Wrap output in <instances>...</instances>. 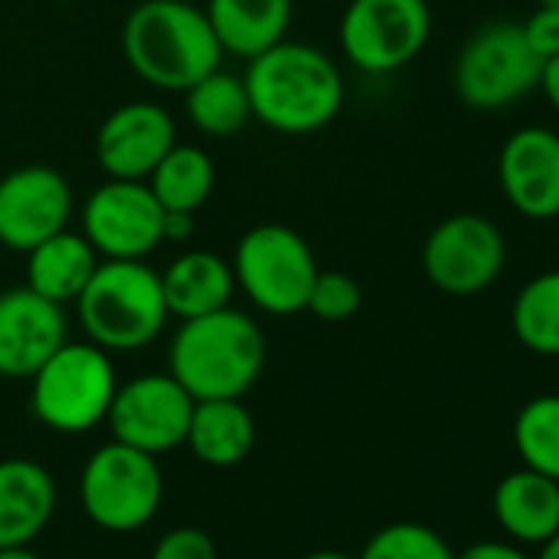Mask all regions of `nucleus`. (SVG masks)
Segmentation results:
<instances>
[{
	"mask_svg": "<svg viewBox=\"0 0 559 559\" xmlns=\"http://www.w3.org/2000/svg\"><path fill=\"white\" fill-rule=\"evenodd\" d=\"M243 86L253 119L280 135H313L326 129L346 99L336 60L300 40H280L247 60Z\"/></svg>",
	"mask_w": 559,
	"mask_h": 559,
	"instance_id": "1",
	"label": "nucleus"
},
{
	"mask_svg": "<svg viewBox=\"0 0 559 559\" xmlns=\"http://www.w3.org/2000/svg\"><path fill=\"white\" fill-rule=\"evenodd\" d=\"M122 57L142 83L185 93L221 67L224 50L204 8L188 0H142L126 17Z\"/></svg>",
	"mask_w": 559,
	"mask_h": 559,
	"instance_id": "2",
	"label": "nucleus"
},
{
	"mask_svg": "<svg viewBox=\"0 0 559 559\" xmlns=\"http://www.w3.org/2000/svg\"><path fill=\"white\" fill-rule=\"evenodd\" d=\"M266 366V336L247 313L224 307L194 320H181L168 372L194 402L240 399Z\"/></svg>",
	"mask_w": 559,
	"mask_h": 559,
	"instance_id": "3",
	"label": "nucleus"
},
{
	"mask_svg": "<svg viewBox=\"0 0 559 559\" xmlns=\"http://www.w3.org/2000/svg\"><path fill=\"white\" fill-rule=\"evenodd\" d=\"M76 313L86 340L99 349H145L168 323L162 273L145 260H99L86 290L76 297Z\"/></svg>",
	"mask_w": 559,
	"mask_h": 559,
	"instance_id": "4",
	"label": "nucleus"
},
{
	"mask_svg": "<svg viewBox=\"0 0 559 559\" xmlns=\"http://www.w3.org/2000/svg\"><path fill=\"white\" fill-rule=\"evenodd\" d=\"M116 389L119 382L109 353L90 340H67L31 376V408L47 428L60 435H83L106 421Z\"/></svg>",
	"mask_w": 559,
	"mask_h": 559,
	"instance_id": "5",
	"label": "nucleus"
},
{
	"mask_svg": "<svg viewBox=\"0 0 559 559\" xmlns=\"http://www.w3.org/2000/svg\"><path fill=\"white\" fill-rule=\"evenodd\" d=\"M230 270L240 294L257 310L294 317L307 310L320 263L300 230L287 224H257L237 240Z\"/></svg>",
	"mask_w": 559,
	"mask_h": 559,
	"instance_id": "6",
	"label": "nucleus"
},
{
	"mask_svg": "<svg viewBox=\"0 0 559 559\" xmlns=\"http://www.w3.org/2000/svg\"><path fill=\"white\" fill-rule=\"evenodd\" d=\"M543 60L513 21H493L467 37L454 60V93L474 112H500L539 83Z\"/></svg>",
	"mask_w": 559,
	"mask_h": 559,
	"instance_id": "7",
	"label": "nucleus"
},
{
	"mask_svg": "<svg viewBox=\"0 0 559 559\" xmlns=\"http://www.w3.org/2000/svg\"><path fill=\"white\" fill-rule=\"evenodd\" d=\"M162 467L155 454L122 441L103 444L83 467L80 497L90 520L109 533H132L145 526L162 507Z\"/></svg>",
	"mask_w": 559,
	"mask_h": 559,
	"instance_id": "8",
	"label": "nucleus"
},
{
	"mask_svg": "<svg viewBox=\"0 0 559 559\" xmlns=\"http://www.w3.org/2000/svg\"><path fill=\"white\" fill-rule=\"evenodd\" d=\"M428 40V0H349L340 21V47L346 60L369 76H385L408 67Z\"/></svg>",
	"mask_w": 559,
	"mask_h": 559,
	"instance_id": "9",
	"label": "nucleus"
},
{
	"mask_svg": "<svg viewBox=\"0 0 559 559\" xmlns=\"http://www.w3.org/2000/svg\"><path fill=\"white\" fill-rule=\"evenodd\" d=\"M503 266V230L474 211H457L438 221L421 247V270L428 284L448 297H477L490 290Z\"/></svg>",
	"mask_w": 559,
	"mask_h": 559,
	"instance_id": "10",
	"label": "nucleus"
},
{
	"mask_svg": "<svg viewBox=\"0 0 559 559\" xmlns=\"http://www.w3.org/2000/svg\"><path fill=\"white\" fill-rule=\"evenodd\" d=\"M162 221L148 181L106 178L83 204V237L103 260H145L162 247Z\"/></svg>",
	"mask_w": 559,
	"mask_h": 559,
	"instance_id": "11",
	"label": "nucleus"
},
{
	"mask_svg": "<svg viewBox=\"0 0 559 559\" xmlns=\"http://www.w3.org/2000/svg\"><path fill=\"white\" fill-rule=\"evenodd\" d=\"M191 412L194 399L171 372H148L116 389L106 421L116 441L158 457L185 444Z\"/></svg>",
	"mask_w": 559,
	"mask_h": 559,
	"instance_id": "12",
	"label": "nucleus"
},
{
	"mask_svg": "<svg viewBox=\"0 0 559 559\" xmlns=\"http://www.w3.org/2000/svg\"><path fill=\"white\" fill-rule=\"evenodd\" d=\"M73 188L50 165H24L0 178V243L34 250L40 240L70 227Z\"/></svg>",
	"mask_w": 559,
	"mask_h": 559,
	"instance_id": "13",
	"label": "nucleus"
},
{
	"mask_svg": "<svg viewBox=\"0 0 559 559\" xmlns=\"http://www.w3.org/2000/svg\"><path fill=\"white\" fill-rule=\"evenodd\" d=\"M497 181L507 204L526 221L559 217V132L523 126L497 155Z\"/></svg>",
	"mask_w": 559,
	"mask_h": 559,
	"instance_id": "14",
	"label": "nucleus"
},
{
	"mask_svg": "<svg viewBox=\"0 0 559 559\" xmlns=\"http://www.w3.org/2000/svg\"><path fill=\"white\" fill-rule=\"evenodd\" d=\"M175 135L168 109L158 103H126L103 119L96 132V162L106 178L145 181L178 142Z\"/></svg>",
	"mask_w": 559,
	"mask_h": 559,
	"instance_id": "15",
	"label": "nucleus"
},
{
	"mask_svg": "<svg viewBox=\"0 0 559 559\" xmlns=\"http://www.w3.org/2000/svg\"><path fill=\"white\" fill-rule=\"evenodd\" d=\"M67 343V313L60 304L14 287L0 294V376L31 379Z\"/></svg>",
	"mask_w": 559,
	"mask_h": 559,
	"instance_id": "16",
	"label": "nucleus"
},
{
	"mask_svg": "<svg viewBox=\"0 0 559 559\" xmlns=\"http://www.w3.org/2000/svg\"><path fill=\"white\" fill-rule=\"evenodd\" d=\"M53 510L57 484L44 464L27 457L0 461V549L34 543Z\"/></svg>",
	"mask_w": 559,
	"mask_h": 559,
	"instance_id": "17",
	"label": "nucleus"
},
{
	"mask_svg": "<svg viewBox=\"0 0 559 559\" xmlns=\"http://www.w3.org/2000/svg\"><path fill=\"white\" fill-rule=\"evenodd\" d=\"M493 516L500 530L523 546H539L559 530V480L516 467L493 487Z\"/></svg>",
	"mask_w": 559,
	"mask_h": 559,
	"instance_id": "18",
	"label": "nucleus"
},
{
	"mask_svg": "<svg viewBox=\"0 0 559 559\" xmlns=\"http://www.w3.org/2000/svg\"><path fill=\"white\" fill-rule=\"evenodd\" d=\"M204 14L224 53L253 60L287 40L294 0H207Z\"/></svg>",
	"mask_w": 559,
	"mask_h": 559,
	"instance_id": "19",
	"label": "nucleus"
},
{
	"mask_svg": "<svg viewBox=\"0 0 559 559\" xmlns=\"http://www.w3.org/2000/svg\"><path fill=\"white\" fill-rule=\"evenodd\" d=\"M237 290L234 270L224 257L211 250H188L162 270V294L168 317L194 320L230 307Z\"/></svg>",
	"mask_w": 559,
	"mask_h": 559,
	"instance_id": "20",
	"label": "nucleus"
},
{
	"mask_svg": "<svg viewBox=\"0 0 559 559\" xmlns=\"http://www.w3.org/2000/svg\"><path fill=\"white\" fill-rule=\"evenodd\" d=\"M99 253L76 230H60L27 250V287L60 307L76 304L99 266Z\"/></svg>",
	"mask_w": 559,
	"mask_h": 559,
	"instance_id": "21",
	"label": "nucleus"
},
{
	"mask_svg": "<svg viewBox=\"0 0 559 559\" xmlns=\"http://www.w3.org/2000/svg\"><path fill=\"white\" fill-rule=\"evenodd\" d=\"M253 441H257V425L240 399L194 402L185 444L194 451L198 461L211 467H234L250 454Z\"/></svg>",
	"mask_w": 559,
	"mask_h": 559,
	"instance_id": "22",
	"label": "nucleus"
},
{
	"mask_svg": "<svg viewBox=\"0 0 559 559\" xmlns=\"http://www.w3.org/2000/svg\"><path fill=\"white\" fill-rule=\"evenodd\" d=\"M214 162L204 148L175 142L145 181L165 211L198 214L214 191Z\"/></svg>",
	"mask_w": 559,
	"mask_h": 559,
	"instance_id": "23",
	"label": "nucleus"
},
{
	"mask_svg": "<svg viewBox=\"0 0 559 559\" xmlns=\"http://www.w3.org/2000/svg\"><path fill=\"white\" fill-rule=\"evenodd\" d=\"M510 326L526 353L559 359V270H546L526 280L513 297Z\"/></svg>",
	"mask_w": 559,
	"mask_h": 559,
	"instance_id": "24",
	"label": "nucleus"
},
{
	"mask_svg": "<svg viewBox=\"0 0 559 559\" xmlns=\"http://www.w3.org/2000/svg\"><path fill=\"white\" fill-rule=\"evenodd\" d=\"M185 109L191 126L211 139H230L253 119L243 76H234L221 67L185 90Z\"/></svg>",
	"mask_w": 559,
	"mask_h": 559,
	"instance_id": "25",
	"label": "nucleus"
},
{
	"mask_svg": "<svg viewBox=\"0 0 559 559\" xmlns=\"http://www.w3.org/2000/svg\"><path fill=\"white\" fill-rule=\"evenodd\" d=\"M513 448L523 467L559 480V395H536L516 412Z\"/></svg>",
	"mask_w": 559,
	"mask_h": 559,
	"instance_id": "26",
	"label": "nucleus"
},
{
	"mask_svg": "<svg viewBox=\"0 0 559 559\" xmlns=\"http://www.w3.org/2000/svg\"><path fill=\"white\" fill-rule=\"evenodd\" d=\"M359 559H454V549L438 530L402 520L372 533Z\"/></svg>",
	"mask_w": 559,
	"mask_h": 559,
	"instance_id": "27",
	"label": "nucleus"
},
{
	"mask_svg": "<svg viewBox=\"0 0 559 559\" xmlns=\"http://www.w3.org/2000/svg\"><path fill=\"white\" fill-rule=\"evenodd\" d=\"M362 310V287L343 270H320L310 297L307 313H313L323 323H346Z\"/></svg>",
	"mask_w": 559,
	"mask_h": 559,
	"instance_id": "28",
	"label": "nucleus"
},
{
	"mask_svg": "<svg viewBox=\"0 0 559 559\" xmlns=\"http://www.w3.org/2000/svg\"><path fill=\"white\" fill-rule=\"evenodd\" d=\"M152 559H217V546L204 530L178 526L162 536V543L152 549Z\"/></svg>",
	"mask_w": 559,
	"mask_h": 559,
	"instance_id": "29",
	"label": "nucleus"
},
{
	"mask_svg": "<svg viewBox=\"0 0 559 559\" xmlns=\"http://www.w3.org/2000/svg\"><path fill=\"white\" fill-rule=\"evenodd\" d=\"M520 27H523L526 44L533 47V53H536L539 60L559 53V11H552V8H536V11L526 17V24H520Z\"/></svg>",
	"mask_w": 559,
	"mask_h": 559,
	"instance_id": "30",
	"label": "nucleus"
},
{
	"mask_svg": "<svg viewBox=\"0 0 559 559\" xmlns=\"http://www.w3.org/2000/svg\"><path fill=\"white\" fill-rule=\"evenodd\" d=\"M454 559H533V556L520 543L480 539V543H471L464 552H454Z\"/></svg>",
	"mask_w": 559,
	"mask_h": 559,
	"instance_id": "31",
	"label": "nucleus"
},
{
	"mask_svg": "<svg viewBox=\"0 0 559 559\" xmlns=\"http://www.w3.org/2000/svg\"><path fill=\"white\" fill-rule=\"evenodd\" d=\"M191 234H194V214L165 211V221H162V243H185Z\"/></svg>",
	"mask_w": 559,
	"mask_h": 559,
	"instance_id": "32",
	"label": "nucleus"
},
{
	"mask_svg": "<svg viewBox=\"0 0 559 559\" xmlns=\"http://www.w3.org/2000/svg\"><path fill=\"white\" fill-rule=\"evenodd\" d=\"M536 90H539V93H543V99L559 112V53L543 60V70H539V83H536Z\"/></svg>",
	"mask_w": 559,
	"mask_h": 559,
	"instance_id": "33",
	"label": "nucleus"
},
{
	"mask_svg": "<svg viewBox=\"0 0 559 559\" xmlns=\"http://www.w3.org/2000/svg\"><path fill=\"white\" fill-rule=\"evenodd\" d=\"M533 559H559V530L549 533V536L539 543V552H536Z\"/></svg>",
	"mask_w": 559,
	"mask_h": 559,
	"instance_id": "34",
	"label": "nucleus"
},
{
	"mask_svg": "<svg viewBox=\"0 0 559 559\" xmlns=\"http://www.w3.org/2000/svg\"><path fill=\"white\" fill-rule=\"evenodd\" d=\"M0 559H44V556H37L27 543V546H4L0 549Z\"/></svg>",
	"mask_w": 559,
	"mask_h": 559,
	"instance_id": "35",
	"label": "nucleus"
},
{
	"mask_svg": "<svg viewBox=\"0 0 559 559\" xmlns=\"http://www.w3.org/2000/svg\"><path fill=\"white\" fill-rule=\"evenodd\" d=\"M304 559H353V556H346V552H340V549H317V552H310V556H304Z\"/></svg>",
	"mask_w": 559,
	"mask_h": 559,
	"instance_id": "36",
	"label": "nucleus"
},
{
	"mask_svg": "<svg viewBox=\"0 0 559 559\" xmlns=\"http://www.w3.org/2000/svg\"><path fill=\"white\" fill-rule=\"evenodd\" d=\"M539 8H552V11H559V0H539Z\"/></svg>",
	"mask_w": 559,
	"mask_h": 559,
	"instance_id": "37",
	"label": "nucleus"
}]
</instances>
